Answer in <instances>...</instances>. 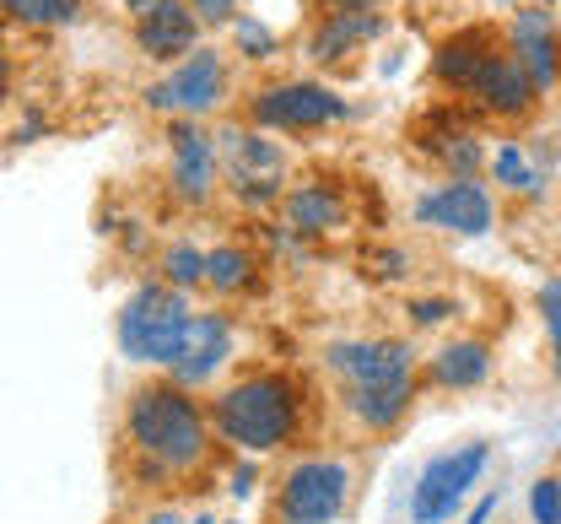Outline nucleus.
Returning <instances> with one entry per match:
<instances>
[{"instance_id": "nucleus-20", "label": "nucleus", "mask_w": 561, "mask_h": 524, "mask_svg": "<svg viewBox=\"0 0 561 524\" xmlns=\"http://www.w3.org/2000/svg\"><path fill=\"white\" fill-rule=\"evenodd\" d=\"M476 103L486 109V114H496V119H524L535 103H540V92H535V81L524 76V66L502 49V60L486 71V81L476 87Z\"/></svg>"}, {"instance_id": "nucleus-5", "label": "nucleus", "mask_w": 561, "mask_h": 524, "mask_svg": "<svg viewBox=\"0 0 561 524\" xmlns=\"http://www.w3.org/2000/svg\"><path fill=\"white\" fill-rule=\"evenodd\" d=\"M351 503V465L335 454H302L280 470L276 503L271 514L276 524H335Z\"/></svg>"}, {"instance_id": "nucleus-27", "label": "nucleus", "mask_w": 561, "mask_h": 524, "mask_svg": "<svg viewBox=\"0 0 561 524\" xmlns=\"http://www.w3.org/2000/svg\"><path fill=\"white\" fill-rule=\"evenodd\" d=\"M529 514L535 524H561V476H540L529 487Z\"/></svg>"}, {"instance_id": "nucleus-29", "label": "nucleus", "mask_w": 561, "mask_h": 524, "mask_svg": "<svg viewBox=\"0 0 561 524\" xmlns=\"http://www.w3.org/2000/svg\"><path fill=\"white\" fill-rule=\"evenodd\" d=\"M405 314H411V324H416V330H432V324H448V319L459 314V303L454 298H411Z\"/></svg>"}, {"instance_id": "nucleus-7", "label": "nucleus", "mask_w": 561, "mask_h": 524, "mask_svg": "<svg viewBox=\"0 0 561 524\" xmlns=\"http://www.w3.org/2000/svg\"><path fill=\"white\" fill-rule=\"evenodd\" d=\"M486 465H491L486 438L459 444V449L426 459L421 476H416V487H411V524H443L465 498H470V487L486 476Z\"/></svg>"}, {"instance_id": "nucleus-26", "label": "nucleus", "mask_w": 561, "mask_h": 524, "mask_svg": "<svg viewBox=\"0 0 561 524\" xmlns=\"http://www.w3.org/2000/svg\"><path fill=\"white\" fill-rule=\"evenodd\" d=\"M437 157H443V168L454 173V179H476L481 168L491 162V151L476 141V130H459V136H448L443 147H437Z\"/></svg>"}, {"instance_id": "nucleus-24", "label": "nucleus", "mask_w": 561, "mask_h": 524, "mask_svg": "<svg viewBox=\"0 0 561 524\" xmlns=\"http://www.w3.org/2000/svg\"><path fill=\"white\" fill-rule=\"evenodd\" d=\"M491 179L502 184V190H513V195H540L546 190V179H540V168L529 162V151L518 147V141H502V147L491 151Z\"/></svg>"}, {"instance_id": "nucleus-22", "label": "nucleus", "mask_w": 561, "mask_h": 524, "mask_svg": "<svg viewBox=\"0 0 561 524\" xmlns=\"http://www.w3.org/2000/svg\"><path fill=\"white\" fill-rule=\"evenodd\" d=\"M151 276L168 282L173 293H195V287H206V249L195 238H173V243H162Z\"/></svg>"}, {"instance_id": "nucleus-30", "label": "nucleus", "mask_w": 561, "mask_h": 524, "mask_svg": "<svg viewBox=\"0 0 561 524\" xmlns=\"http://www.w3.org/2000/svg\"><path fill=\"white\" fill-rule=\"evenodd\" d=\"M190 11H195L206 27H232V16H238V0H190Z\"/></svg>"}, {"instance_id": "nucleus-19", "label": "nucleus", "mask_w": 561, "mask_h": 524, "mask_svg": "<svg viewBox=\"0 0 561 524\" xmlns=\"http://www.w3.org/2000/svg\"><path fill=\"white\" fill-rule=\"evenodd\" d=\"M411 400H416V378H405V384H378V389H341V406L351 411V422H356L362 433H389V428H400L405 411H411Z\"/></svg>"}, {"instance_id": "nucleus-35", "label": "nucleus", "mask_w": 561, "mask_h": 524, "mask_svg": "<svg viewBox=\"0 0 561 524\" xmlns=\"http://www.w3.org/2000/svg\"><path fill=\"white\" fill-rule=\"evenodd\" d=\"M330 5H335V11H378L383 0H330Z\"/></svg>"}, {"instance_id": "nucleus-28", "label": "nucleus", "mask_w": 561, "mask_h": 524, "mask_svg": "<svg viewBox=\"0 0 561 524\" xmlns=\"http://www.w3.org/2000/svg\"><path fill=\"white\" fill-rule=\"evenodd\" d=\"M540 319H546V335H551V357H557V378H561V282L540 287Z\"/></svg>"}, {"instance_id": "nucleus-31", "label": "nucleus", "mask_w": 561, "mask_h": 524, "mask_svg": "<svg viewBox=\"0 0 561 524\" xmlns=\"http://www.w3.org/2000/svg\"><path fill=\"white\" fill-rule=\"evenodd\" d=\"M254 481H260V470H254V459H243V465H232L227 492H232V498H249V492H254Z\"/></svg>"}, {"instance_id": "nucleus-16", "label": "nucleus", "mask_w": 561, "mask_h": 524, "mask_svg": "<svg viewBox=\"0 0 561 524\" xmlns=\"http://www.w3.org/2000/svg\"><path fill=\"white\" fill-rule=\"evenodd\" d=\"M346 223H351L346 195L335 184H324V179L297 184V190L280 195V227L297 232V238H324V232H341Z\"/></svg>"}, {"instance_id": "nucleus-14", "label": "nucleus", "mask_w": 561, "mask_h": 524, "mask_svg": "<svg viewBox=\"0 0 561 524\" xmlns=\"http://www.w3.org/2000/svg\"><path fill=\"white\" fill-rule=\"evenodd\" d=\"M130 38H136V49L146 60L179 66L184 55H195L206 44V22L190 11V0H162V5H151L146 16L130 22Z\"/></svg>"}, {"instance_id": "nucleus-8", "label": "nucleus", "mask_w": 561, "mask_h": 524, "mask_svg": "<svg viewBox=\"0 0 561 524\" xmlns=\"http://www.w3.org/2000/svg\"><path fill=\"white\" fill-rule=\"evenodd\" d=\"M162 141H168V190H173V201L210 206V195L221 190L216 130H206L201 119H168Z\"/></svg>"}, {"instance_id": "nucleus-13", "label": "nucleus", "mask_w": 561, "mask_h": 524, "mask_svg": "<svg viewBox=\"0 0 561 524\" xmlns=\"http://www.w3.org/2000/svg\"><path fill=\"white\" fill-rule=\"evenodd\" d=\"M491 190L481 179H448L437 190H426L416 201V223L421 227H437V232H459V238H481L491 232Z\"/></svg>"}, {"instance_id": "nucleus-36", "label": "nucleus", "mask_w": 561, "mask_h": 524, "mask_svg": "<svg viewBox=\"0 0 561 524\" xmlns=\"http://www.w3.org/2000/svg\"><path fill=\"white\" fill-rule=\"evenodd\" d=\"M119 5H125V16H130V22H136V16H146V11H151V5H162V0H119Z\"/></svg>"}, {"instance_id": "nucleus-34", "label": "nucleus", "mask_w": 561, "mask_h": 524, "mask_svg": "<svg viewBox=\"0 0 561 524\" xmlns=\"http://www.w3.org/2000/svg\"><path fill=\"white\" fill-rule=\"evenodd\" d=\"M491 514H496V492H486V498H481V503L470 509V520H465V524H486Z\"/></svg>"}, {"instance_id": "nucleus-21", "label": "nucleus", "mask_w": 561, "mask_h": 524, "mask_svg": "<svg viewBox=\"0 0 561 524\" xmlns=\"http://www.w3.org/2000/svg\"><path fill=\"white\" fill-rule=\"evenodd\" d=\"M254 282H260L254 249H243V243H216V249H206V293L238 298V293H254Z\"/></svg>"}, {"instance_id": "nucleus-25", "label": "nucleus", "mask_w": 561, "mask_h": 524, "mask_svg": "<svg viewBox=\"0 0 561 524\" xmlns=\"http://www.w3.org/2000/svg\"><path fill=\"white\" fill-rule=\"evenodd\" d=\"M227 33H232V49H238L243 60H254V66H260V60H271V55L280 49L276 27H265V22H260V16H249V11H238Z\"/></svg>"}, {"instance_id": "nucleus-12", "label": "nucleus", "mask_w": 561, "mask_h": 524, "mask_svg": "<svg viewBox=\"0 0 561 524\" xmlns=\"http://www.w3.org/2000/svg\"><path fill=\"white\" fill-rule=\"evenodd\" d=\"M502 33L496 27H459L448 33L437 49H432V81L459 92V98H476V87L486 81V71L502 60Z\"/></svg>"}, {"instance_id": "nucleus-10", "label": "nucleus", "mask_w": 561, "mask_h": 524, "mask_svg": "<svg viewBox=\"0 0 561 524\" xmlns=\"http://www.w3.org/2000/svg\"><path fill=\"white\" fill-rule=\"evenodd\" d=\"M502 44H507V55L524 66V76L535 81L540 98L557 92V81H561V27L551 22L546 5H518V11L507 16V27H502Z\"/></svg>"}, {"instance_id": "nucleus-37", "label": "nucleus", "mask_w": 561, "mask_h": 524, "mask_svg": "<svg viewBox=\"0 0 561 524\" xmlns=\"http://www.w3.org/2000/svg\"><path fill=\"white\" fill-rule=\"evenodd\" d=\"M216 524H238V520H216Z\"/></svg>"}, {"instance_id": "nucleus-2", "label": "nucleus", "mask_w": 561, "mask_h": 524, "mask_svg": "<svg viewBox=\"0 0 561 524\" xmlns=\"http://www.w3.org/2000/svg\"><path fill=\"white\" fill-rule=\"evenodd\" d=\"M210 428L216 444L249 459L286 449L302 428V384L280 368H249L210 395Z\"/></svg>"}, {"instance_id": "nucleus-18", "label": "nucleus", "mask_w": 561, "mask_h": 524, "mask_svg": "<svg viewBox=\"0 0 561 524\" xmlns=\"http://www.w3.org/2000/svg\"><path fill=\"white\" fill-rule=\"evenodd\" d=\"M426 378H432L437 389H476V384L491 378V346L481 335H454V341H443V346L432 352Z\"/></svg>"}, {"instance_id": "nucleus-3", "label": "nucleus", "mask_w": 561, "mask_h": 524, "mask_svg": "<svg viewBox=\"0 0 561 524\" xmlns=\"http://www.w3.org/2000/svg\"><path fill=\"white\" fill-rule=\"evenodd\" d=\"M190 293H173L168 282L146 276L130 298L119 303L114 314V341H119V357L136 363V368H157L168 374L184 352V335H190Z\"/></svg>"}, {"instance_id": "nucleus-6", "label": "nucleus", "mask_w": 561, "mask_h": 524, "mask_svg": "<svg viewBox=\"0 0 561 524\" xmlns=\"http://www.w3.org/2000/svg\"><path fill=\"white\" fill-rule=\"evenodd\" d=\"M243 114L254 130L271 136H302V130H324L335 119H346L351 103L330 81H260L243 98Z\"/></svg>"}, {"instance_id": "nucleus-1", "label": "nucleus", "mask_w": 561, "mask_h": 524, "mask_svg": "<svg viewBox=\"0 0 561 524\" xmlns=\"http://www.w3.org/2000/svg\"><path fill=\"white\" fill-rule=\"evenodd\" d=\"M216 428L210 406L173 384V378H140L119 406V470L140 492H162L173 481H190L210 465Z\"/></svg>"}, {"instance_id": "nucleus-15", "label": "nucleus", "mask_w": 561, "mask_h": 524, "mask_svg": "<svg viewBox=\"0 0 561 524\" xmlns=\"http://www.w3.org/2000/svg\"><path fill=\"white\" fill-rule=\"evenodd\" d=\"M383 33V11H324L308 33V60L313 66H341L356 49H367Z\"/></svg>"}, {"instance_id": "nucleus-32", "label": "nucleus", "mask_w": 561, "mask_h": 524, "mask_svg": "<svg viewBox=\"0 0 561 524\" xmlns=\"http://www.w3.org/2000/svg\"><path fill=\"white\" fill-rule=\"evenodd\" d=\"M136 524H190L179 509H168V503H151V509H140Z\"/></svg>"}, {"instance_id": "nucleus-11", "label": "nucleus", "mask_w": 561, "mask_h": 524, "mask_svg": "<svg viewBox=\"0 0 561 524\" xmlns=\"http://www.w3.org/2000/svg\"><path fill=\"white\" fill-rule=\"evenodd\" d=\"M232 352H238V330H232V319H227L221 308H201V314L190 319L184 352H179V363L168 368V378L201 395V389H210L216 374L232 363Z\"/></svg>"}, {"instance_id": "nucleus-17", "label": "nucleus", "mask_w": 561, "mask_h": 524, "mask_svg": "<svg viewBox=\"0 0 561 524\" xmlns=\"http://www.w3.org/2000/svg\"><path fill=\"white\" fill-rule=\"evenodd\" d=\"M216 151H221V179H232V173L286 179V147H280L271 130H254V125H221V130H216Z\"/></svg>"}, {"instance_id": "nucleus-33", "label": "nucleus", "mask_w": 561, "mask_h": 524, "mask_svg": "<svg viewBox=\"0 0 561 524\" xmlns=\"http://www.w3.org/2000/svg\"><path fill=\"white\" fill-rule=\"evenodd\" d=\"M11 60H16V55H11V27H5V16H0V92L11 87Z\"/></svg>"}, {"instance_id": "nucleus-23", "label": "nucleus", "mask_w": 561, "mask_h": 524, "mask_svg": "<svg viewBox=\"0 0 561 524\" xmlns=\"http://www.w3.org/2000/svg\"><path fill=\"white\" fill-rule=\"evenodd\" d=\"M0 16L16 27H76L87 0H0Z\"/></svg>"}, {"instance_id": "nucleus-9", "label": "nucleus", "mask_w": 561, "mask_h": 524, "mask_svg": "<svg viewBox=\"0 0 561 524\" xmlns=\"http://www.w3.org/2000/svg\"><path fill=\"white\" fill-rule=\"evenodd\" d=\"M324 368L335 374L341 389H378V384H405L416 378V352L411 341L373 335V341H335L324 352Z\"/></svg>"}, {"instance_id": "nucleus-4", "label": "nucleus", "mask_w": 561, "mask_h": 524, "mask_svg": "<svg viewBox=\"0 0 561 524\" xmlns=\"http://www.w3.org/2000/svg\"><path fill=\"white\" fill-rule=\"evenodd\" d=\"M232 92V66L216 44H201L195 55H184L179 66L146 81L140 87V109L146 114H162V119H206L227 103Z\"/></svg>"}]
</instances>
